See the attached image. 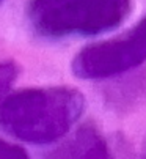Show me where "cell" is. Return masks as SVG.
Returning <instances> with one entry per match:
<instances>
[{
    "instance_id": "7a4b0ae2",
    "label": "cell",
    "mask_w": 146,
    "mask_h": 159,
    "mask_svg": "<svg viewBox=\"0 0 146 159\" xmlns=\"http://www.w3.org/2000/svg\"><path fill=\"white\" fill-rule=\"evenodd\" d=\"M132 0H29L27 19L44 38L93 36L118 27Z\"/></svg>"
},
{
    "instance_id": "ba28073f",
    "label": "cell",
    "mask_w": 146,
    "mask_h": 159,
    "mask_svg": "<svg viewBox=\"0 0 146 159\" xmlns=\"http://www.w3.org/2000/svg\"><path fill=\"white\" fill-rule=\"evenodd\" d=\"M2 2H3V0H0V3H2Z\"/></svg>"
},
{
    "instance_id": "3957f363",
    "label": "cell",
    "mask_w": 146,
    "mask_h": 159,
    "mask_svg": "<svg viewBox=\"0 0 146 159\" xmlns=\"http://www.w3.org/2000/svg\"><path fill=\"white\" fill-rule=\"evenodd\" d=\"M146 61V16L126 33L80 51L72 63L80 79H107L131 71Z\"/></svg>"
},
{
    "instance_id": "8992f818",
    "label": "cell",
    "mask_w": 146,
    "mask_h": 159,
    "mask_svg": "<svg viewBox=\"0 0 146 159\" xmlns=\"http://www.w3.org/2000/svg\"><path fill=\"white\" fill-rule=\"evenodd\" d=\"M0 159H30L27 151L5 139H0Z\"/></svg>"
},
{
    "instance_id": "52a82bcc",
    "label": "cell",
    "mask_w": 146,
    "mask_h": 159,
    "mask_svg": "<svg viewBox=\"0 0 146 159\" xmlns=\"http://www.w3.org/2000/svg\"><path fill=\"white\" fill-rule=\"evenodd\" d=\"M144 159H146V151H144Z\"/></svg>"
},
{
    "instance_id": "277c9868",
    "label": "cell",
    "mask_w": 146,
    "mask_h": 159,
    "mask_svg": "<svg viewBox=\"0 0 146 159\" xmlns=\"http://www.w3.org/2000/svg\"><path fill=\"white\" fill-rule=\"evenodd\" d=\"M46 159H112V153L104 135L86 125L52 150Z\"/></svg>"
},
{
    "instance_id": "6da1fadb",
    "label": "cell",
    "mask_w": 146,
    "mask_h": 159,
    "mask_svg": "<svg viewBox=\"0 0 146 159\" xmlns=\"http://www.w3.org/2000/svg\"><path fill=\"white\" fill-rule=\"evenodd\" d=\"M85 99L69 87H35L8 95L0 106V123L16 139L46 145L72 129L83 113Z\"/></svg>"
},
{
    "instance_id": "5b68a950",
    "label": "cell",
    "mask_w": 146,
    "mask_h": 159,
    "mask_svg": "<svg viewBox=\"0 0 146 159\" xmlns=\"http://www.w3.org/2000/svg\"><path fill=\"white\" fill-rule=\"evenodd\" d=\"M17 76V68L11 61H0V106L7 98V93Z\"/></svg>"
}]
</instances>
